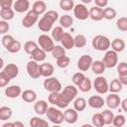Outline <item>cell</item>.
<instances>
[{
    "label": "cell",
    "instance_id": "cell-24",
    "mask_svg": "<svg viewBox=\"0 0 127 127\" xmlns=\"http://www.w3.org/2000/svg\"><path fill=\"white\" fill-rule=\"evenodd\" d=\"M21 97L25 102L32 103L37 100V93L32 89H26L21 93Z\"/></svg>",
    "mask_w": 127,
    "mask_h": 127
},
{
    "label": "cell",
    "instance_id": "cell-32",
    "mask_svg": "<svg viewBox=\"0 0 127 127\" xmlns=\"http://www.w3.org/2000/svg\"><path fill=\"white\" fill-rule=\"evenodd\" d=\"M86 107V100L83 97H77L73 101V109L75 111H83Z\"/></svg>",
    "mask_w": 127,
    "mask_h": 127
},
{
    "label": "cell",
    "instance_id": "cell-45",
    "mask_svg": "<svg viewBox=\"0 0 127 127\" xmlns=\"http://www.w3.org/2000/svg\"><path fill=\"white\" fill-rule=\"evenodd\" d=\"M125 122H126L125 116L122 115V114H118V115L114 116L113 121H112V124H113L114 127H122V126H124Z\"/></svg>",
    "mask_w": 127,
    "mask_h": 127
},
{
    "label": "cell",
    "instance_id": "cell-49",
    "mask_svg": "<svg viewBox=\"0 0 127 127\" xmlns=\"http://www.w3.org/2000/svg\"><path fill=\"white\" fill-rule=\"evenodd\" d=\"M117 71H118L119 76L127 75V64L125 62H122V63L118 64V65H117Z\"/></svg>",
    "mask_w": 127,
    "mask_h": 127
},
{
    "label": "cell",
    "instance_id": "cell-51",
    "mask_svg": "<svg viewBox=\"0 0 127 127\" xmlns=\"http://www.w3.org/2000/svg\"><path fill=\"white\" fill-rule=\"evenodd\" d=\"M10 80L11 79L3 71L0 72V87H4V86L8 85V83L10 82Z\"/></svg>",
    "mask_w": 127,
    "mask_h": 127
},
{
    "label": "cell",
    "instance_id": "cell-28",
    "mask_svg": "<svg viewBox=\"0 0 127 127\" xmlns=\"http://www.w3.org/2000/svg\"><path fill=\"white\" fill-rule=\"evenodd\" d=\"M30 126L31 127H49V123L45 119H42L38 116H35V117L31 118Z\"/></svg>",
    "mask_w": 127,
    "mask_h": 127
},
{
    "label": "cell",
    "instance_id": "cell-38",
    "mask_svg": "<svg viewBox=\"0 0 127 127\" xmlns=\"http://www.w3.org/2000/svg\"><path fill=\"white\" fill-rule=\"evenodd\" d=\"M101 115L103 117V120H104V123L105 125H110L113 121V118H114V114L111 110L109 109H106V110H103L101 112Z\"/></svg>",
    "mask_w": 127,
    "mask_h": 127
},
{
    "label": "cell",
    "instance_id": "cell-1",
    "mask_svg": "<svg viewBox=\"0 0 127 127\" xmlns=\"http://www.w3.org/2000/svg\"><path fill=\"white\" fill-rule=\"evenodd\" d=\"M59 19V13L55 10H49L38 22V28L42 32H49L52 30L54 23Z\"/></svg>",
    "mask_w": 127,
    "mask_h": 127
},
{
    "label": "cell",
    "instance_id": "cell-57",
    "mask_svg": "<svg viewBox=\"0 0 127 127\" xmlns=\"http://www.w3.org/2000/svg\"><path fill=\"white\" fill-rule=\"evenodd\" d=\"M13 123H14V127H25L24 123L21 122V121H15Z\"/></svg>",
    "mask_w": 127,
    "mask_h": 127
},
{
    "label": "cell",
    "instance_id": "cell-25",
    "mask_svg": "<svg viewBox=\"0 0 127 127\" xmlns=\"http://www.w3.org/2000/svg\"><path fill=\"white\" fill-rule=\"evenodd\" d=\"M47 109H48V102L45 101V100H38V101H35V104H34V111L39 114V115H44L46 114L47 112Z\"/></svg>",
    "mask_w": 127,
    "mask_h": 127
},
{
    "label": "cell",
    "instance_id": "cell-6",
    "mask_svg": "<svg viewBox=\"0 0 127 127\" xmlns=\"http://www.w3.org/2000/svg\"><path fill=\"white\" fill-rule=\"evenodd\" d=\"M105 66V68H112L117 65L118 64V54L113 52L112 50L106 51L103 60L101 61Z\"/></svg>",
    "mask_w": 127,
    "mask_h": 127
},
{
    "label": "cell",
    "instance_id": "cell-60",
    "mask_svg": "<svg viewBox=\"0 0 127 127\" xmlns=\"http://www.w3.org/2000/svg\"><path fill=\"white\" fill-rule=\"evenodd\" d=\"M81 127H93L91 124H83V125H81Z\"/></svg>",
    "mask_w": 127,
    "mask_h": 127
},
{
    "label": "cell",
    "instance_id": "cell-20",
    "mask_svg": "<svg viewBox=\"0 0 127 127\" xmlns=\"http://www.w3.org/2000/svg\"><path fill=\"white\" fill-rule=\"evenodd\" d=\"M21 93L22 89L19 85H10L5 88V95L9 98H17Z\"/></svg>",
    "mask_w": 127,
    "mask_h": 127
},
{
    "label": "cell",
    "instance_id": "cell-50",
    "mask_svg": "<svg viewBox=\"0 0 127 127\" xmlns=\"http://www.w3.org/2000/svg\"><path fill=\"white\" fill-rule=\"evenodd\" d=\"M14 40H15V39H14V37H13L12 35H4L3 38H2V40H1V42H2L3 47H4L5 49H7L8 46H9Z\"/></svg>",
    "mask_w": 127,
    "mask_h": 127
},
{
    "label": "cell",
    "instance_id": "cell-7",
    "mask_svg": "<svg viewBox=\"0 0 127 127\" xmlns=\"http://www.w3.org/2000/svg\"><path fill=\"white\" fill-rule=\"evenodd\" d=\"M48 100L50 103H52L60 108H65L69 104V102L63 96V94L61 92H52L49 95Z\"/></svg>",
    "mask_w": 127,
    "mask_h": 127
},
{
    "label": "cell",
    "instance_id": "cell-15",
    "mask_svg": "<svg viewBox=\"0 0 127 127\" xmlns=\"http://www.w3.org/2000/svg\"><path fill=\"white\" fill-rule=\"evenodd\" d=\"M39 69H40V74L41 76H45L47 77H51L55 71V67L52 64L50 63H43L41 64H39Z\"/></svg>",
    "mask_w": 127,
    "mask_h": 127
},
{
    "label": "cell",
    "instance_id": "cell-23",
    "mask_svg": "<svg viewBox=\"0 0 127 127\" xmlns=\"http://www.w3.org/2000/svg\"><path fill=\"white\" fill-rule=\"evenodd\" d=\"M110 46H111L112 51L118 54V53H121V52L124 51V49H125V42L121 38H116V39H114L111 42Z\"/></svg>",
    "mask_w": 127,
    "mask_h": 127
},
{
    "label": "cell",
    "instance_id": "cell-26",
    "mask_svg": "<svg viewBox=\"0 0 127 127\" xmlns=\"http://www.w3.org/2000/svg\"><path fill=\"white\" fill-rule=\"evenodd\" d=\"M46 10H47V4H46V2H44L42 0H38V1H35L33 3L32 11H34L36 14H38V15L45 14L46 13Z\"/></svg>",
    "mask_w": 127,
    "mask_h": 127
},
{
    "label": "cell",
    "instance_id": "cell-39",
    "mask_svg": "<svg viewBox=\"0 0 127 127\" xmlns=\"http://www.w3.org/2000/svg\"><path fill=\"white\" fill-rule=\"evenodd\" d=\"M52 56H53V58H55L56 60L59 59V58H62V57H64V56H65V50H64L62 46L57 45V46H55V48H54L53 51H52Z\"/></svg>",
    "mask_w": 127,
    "mask_h": 127
},
{
    "label": "cell",
    "instance_id": "cell-54",
    "mask_svg": "<svg viewBox=\"0 0 127 127\" xmlns=\"http://www.w3.org/2000/svg\"><path fill=\"white\" fill-rule=\"evenodd\" d=\"M94 3H95V6L98 7V8H104L107 6L108 4V1L107 0H94Z\"/></svg>",
    "mask_w": 127,
    "mask_h": 127
},
{
    "label": "cell",
    "instance_id": "cell-16",
    "mask_svg": "<svg viewBox=\"0 0 127 127\" xmlns=\"http://www.w3.org/2000/svg\"><path fill=\"white\" fill-rule=\"evenodd\" d=\"M87 103L90 107H92L94 109H99V108L103 107V105L105 104V100L100 95H92L88 98Z\"/></svg>",
    "mask_w": 127,
    "mask_h": 127
},
{
    "label": "cell",
    "instance_id": "cell-19",
    "mask_svg": "<svg viewBox=\"0 0 127 127\" xmlns=\"http://www.w3.org/2000/svg\"><path fill=\"white\" fill-rule=\"evenodd\" d=\"M3 72H4L10 79H12V78H15V77L19 74V67H18V65L15 64H8L4 67Z\"/></svg>",
    "mask_w": 127,
    "mask_h": 127
},
{
    "label": "cell",
    "instance_id": "cell-56",
    "mask_svg": "<svg viewBox=\"0 0 127 127\" xmlns=\"http://www.w3.org/2000/svg\"><path fill=\"white\" fill-rule=\"evenodd\" d=\"M118 80L121 82V84L124 86V85H127V75H124V76H119Z\"/></svg>",
    "mask_w": 127,
    "mask_h": 127
},
{
    "label": "cell",
    "instance_id": "cell-43",
    "mask_svg": "<svg viewBox=\"0 0 127 127\" xmlns=\"http://www.w3.org/2000/svg\"><path fill=\"white\" fill-rule=\"evenodd\" d=\"M38 44L34 41H27L24 45V50L28 55H31L36 49H38Z\"/></svg>",
    "mask_w": 127,
    "mask_h": 127
},
{
    "label": "cell",
    "instance_id": "cell-17",
    "mask_svg": "<svg viewBox=\"0 0 127 127\" xmlns=\"http://www.w3.org/2000/svg\"><path fill=\"white\" fill-rule=\"evenodd\" d=\"M63 114H64V120L66 123H69V124L75 123L77 121V119H78V113L73 108L66 109Z\"/></svg>",
    "mask_w": 127,
    "mask_h": 127
},
{
    "label": "cell",
    "instance_id": "cell-41",
    "mask_svg": "<svg viewBox=\"0 0 127 127\" xmlns=\"http://www.w3.org/2000/svg\"><path fill=\"white\" fill-rule=\"evenodd\" d=\"M116 17V11L114 8L106 7L103 9V18L106 20H113Z\"/></svg>",
    "mask_w": 127,
    "mask_h": 127
},
{
    "label": "cell",
    "instance_id": "cell-9",
    "mask_svg": "<svg viewBox=\"0 0 127 127\" xmlns=\"http://www.w3.org/2000/svg\"><path fill=\"white\" fill-rule=\"evenodd\" d=\"M73 15L76 19L78 20H86L88 17H89V14H88V9L86 8V6L82 3H79V4H76L74 5L73 7Z\"/></svg>",
    "mask_w": 127,
    "mask_h": 127
},
{
    "label": "cell",
    "instance_id": "cell-4",
    "mask_svg": "<svg viewBox=\"0 0 127 127\" xmlns=\"http://www.w3.org/2000/svg\"><path fill=\"white\" fill-rule=\"evenodd\" d=\"M46 115L48 119H50L51 122H53L55 125H60L64 121V114L61 110L57 109L56 107H48Z\"/></svg>",
    "mask_w": 127,
    "mask_h": 127
},
{
    "label": "cell",
    "instance_id": "cell-62",
    "mask_svg": "<svg viewBox=\"0 0 127 127\" xmlns=\"http://www.w3.org/2000/svg\"><path fill=\"white\" fill-rule=\"evenodd\" d=\"M53 127H62V126H60V125H54Z\"/></svg>",
    "mask_w": 127,
    "mask_h": 127
},
{
    "label": "cell",
    "instance_id": "cell-37",
    "mask_svg": "<svg viewBox=\"0 0 127 127\" xmlns=\"http://www.w3.org/2000/svg\"><path fill=\"white\" fill-rule=\"evenodd\" d=\"M78 88H79V90L80 91H82V92H88L91 88H92V83H91V80L88 78V77H84V79H83V81L77 86Z\"/></svg>",
    "mask_w": 127,
    "mask_h": 127
},
{
    "label": "cell",
    "instance_id": "cell-3",
    "mask_svg": "<svg viewBox=\"0 0 127 127\" xmlns=\"http://www.w3.org/2000/svg\"><path fill=\"white\" fill-rule=\"evenodd\" d=\"M44 87L47 91H49L51 93L52 92H61V90L63 88L61 81L57 77H54V76L47 77L44 80Z\"/></svg>",
    "mask_w": 127,
    "mask_h": 127
},
{
    "label": "cell",
    "instance_id": "cell-8",
    "mask_svg": "<svg viewBox=\"0 0 127 127\" xmlns=\"http://www.w3.org/2000/svg\"><path fill=\"white\" fill-rule=\"evenodd\" d=\"M93 88L99 94H104L108 91V82L104 76H97L93 81Z\"/></svg>",
    "mask_w": 127,
    "mask_h": 127
},
{
    "label": "cell",
    "instance_id": "cell-61",
    "mask_svg": "<svg viewBox=\"0 0 127 127\" xmlns=\"http://www.w3.org/2000/svg\"><path fill=\"white\" fill-rule=\"evenodd\" d=\"M90 0H83V3H90Z\"/></svg>",
    "mask_w": 127,
    "mask_h": 127
},
{
    "label": "cell",
    "instance_id": "cell-14",
    "mask_svg": "<svg viewBox=\"0 0 127 127\" xmlns=\"http://www.w3.org/2000/svg\"><path fill=\"white\" fill-rule=\"evenodd\" d=\"M120 102H121V99L117 93H110L109 95H107V97L105 99V103L110 109L118 108L120 105Z\"/></svg>",
    "mask_w": 127,
    "mask_h": 127
},
{
    "label": "cell",
    "instance_id": "cell-59",
    "mask_svg": "<svg viewBox=\"0 0 127 127\" xmlns=\"http://www.w3.org/2000/svg\"><path fill=\"white\" fill-rule=\"evenodd\" d=\"M3 66H4V61H3L2 58H0V69H1Z\"/></svg>",
    "mask_w": 127,
    "mask_h": 127
},
{
    "label": "cell",
    "instance_id": "cell-18",
    "mask_svg": "<svg viewBox=\"0 0 127 127\" xmlns=\"http://www.w3.org/2000/svg\"><path fill=\"white\" fill-rule=\"evenodd\" d=\"M13 8L18 13L27 12L30 8V2L28 0H16L13 3Z\"/></svg>",
    "mask_w": 127,
    "mask_h": 127
},
{
    "label": "cell",
    "instance_id": "cell-33",
    "mask_svg": "<svg viewBox=\"0 0 127 127\" xmlns=\"http://www.w3.org/2000/svg\"><path fill=\"white\" fill-rule=\"evenodd\" d=\"M60 24H61L62 28H69L73 24V19L71 16H69L67 14L63 15L60 18Z\"/></svg>",
    "mask_w": 127,
    "mask_h": 127
},
{
    "label": "cell",
    "instance_id": "cell-55",
    "mask_svg": "<svg viewBox=\"0 0 127 127\" xmlns=\"http://www.w3.org/2000/svg\"><path fill=\"white\" fill-rule=\"evenodd\" d=\"M120 105H121L122 110H123L124 112H127V99H126V98H125V99H123V100H121Z\"/></svg>",
    "mask_w": 127,
    "mask_h": 127
},
{
    "label": "cell",
    "instance_id": "cell-29",
    "mask_svg": "<svg viewBox=\"0 0 127 127\" xmlns=\"http://www.w3.org/2000/svg\"><path fill=\"white\" fill-rule=\"evenodd\" d=\"M123 85L121 84V82L118 80V78H114L113 80H111V82L108 84V90L111 93H117L119 91L122 90Z\"/></svg>",
    "mask_w": 127,
    "mask_h": 127
},
{
    "label": "cell",
    "instance_id": "cell-47",
    "mask_svg": "<svg viewBox=\"0 0 127 127\" xmlns=\"http://www.w3.org/2000/svg\"><path fill=\"white\" fill-rule=\"evenodd\" d=\"M116 27L119 31L126 32L127 31V18L126 17H121L117 20L116 22Z\"/></svg>",
    "mask_w": 127,
    "mask_h": 127
},
{
    "label": "cell",
    "instance_id": "cell-2",
    "mask_svg": "<svg viewBox=\"0 0 127 127\" xmlns=\"http://www.w3.org/2000/svg\"><path fill=\"white\" fill-rule=\"evenodd\" d=\"M110 44H111L110 40L106 36H103V35L95 36L91 42L92 48L97 50V51H101V52L108 51V49L110 48Z\"/></svg>",
    "mask_w": 127,
    "mask_h": 127
},
{
    "label": "cell",
    "instance_id": "cell-52",
    "mask_svg": "<svg viewBox=\"0 0 127 127\" xmlns=\"http://www.w3.org/2000/svg\"><path fill=\"white\" fill-rule=\"evenodd\" d=\"M9 28H10V26H9L8 22L3 21V20L0 21V34L6 35V33L9 31Z\"/></svg>",
    "mask_w": 127,
    "mask_h": 127
},
{
    "label": "cell",
    "instance_id": "cell-12",
    "mask_svg": "<svg viewBox=\"0 0 127 127\" xmlns=\"http://www.w3.org/2000/svg\"><path fill=\"white\" fill-rule=\"evenodd\" d=\"M61 93L70 103L73 99H75V97L77 95V88L74 85L69 84V85H66L65 87H64V89L61 91Z\"/></svg>",
    "mask_w": 127,
    "mask_h": 127
},
{
    "label": "cell",
    "instance_id": "cell-53",
    "mask_svg": "<svg viewBox=\"0 0 127 127\" xmlns=\"http://www.w3.org/2000/svg\"><path fill=\"white\" fill-rule=\"evenodd\" d=\"M12 0H0V7L1 9H10L13 6Z\"/></svg>",
    "mask_w": 127,
    "mask_h": 127
},
{
    "label": "cell",
    "instance_id": "cell-27",
    "mask_svg": "<svg viewBox=\"0 0 127 127\" xmlns=\"http://www.w3.org/2000/svg\"><path fill=\"white\" fill-rule=\"evenodd\" d=\"M30 57H31V60H32V61H35V62H37V63H39V62H44V61L46 60V58H47V53L44 52L41 48H38V49H36V50L30 55Z\"/></svg>",
    "mask_w": 127,
    "mask_h": 127
},
{
    "label": "cell",
    "instance_id": "cell-30",
    "mask_svg": "<svg viewBox=\"0 0 127 127\" xmlns=\"http://www.w3.org/2000/svg\"><path fill=\"white\" fill-rule=\"evenodd\" d=\"M90 67H91L93 73H95V74H101L105 70V66H104V64H103V63L101 61H94V62H92Z\"/></svg>",
    "mask_w": 127,
    "mask_h": 127
},
{
    "label": "cell",
    "instance_id": "cell-48",
    "mask_svg": "<svg viewBox=\"0 0 127 127\" xmlns=\"http://www.w3.org/2000/svg\"><path fill=\"white\" fill-rule=\"evenodd\" d=\"M84 77H85V75H84L82 72H75V73L72 75V78H71L73 85H74V86H78V85L83 81Z\"/></svg>",
    "mask_w": 127,
    "mask_h": 127
},
{
    "label": "cell",
    "instance_id": "cell-5",
    "mask_svg": "<svg viewBox=\"0 0 127 127\" xmlns=\"http://www.w3.org/2000/svg\"><path fill=\"white\" fill-rule=\"evenodd\" d=\"M38 44L41 47V49L46 53H50V52L52 53L53 49L55 48V42L53 41V39L50 36H48L46 34H43V35L39 36Z\"/></svg>",
    "mask_w": 127,
    "mask_h": 127
},
{
    "label": "cell",
    "instance_id": "cell-42",
    "mask_svg": "<svg viewBox=\"0 0 127 127\" xmlns=\"http://www.w3.org/2000/svg\"><path fill=\"white\" fill-rule=\"evenodd\" d=\"M21 48H22V46H21V43L18 41V40H14L9 46H8V48L6 49L9 53H12V54H16V53H18L20 50H21Z\"/></svg>",
    "mask_w": 127,
    "mask_h": 127
},
{
    "label": "cell",
    "instance_id": "cell-35",
    "mask_svg": "<svg viewBox=\"0 0 127 127\" xmlns=\"http://www.w3.org/2000/svg\"><path fill=\"white\" fill-rule=\"evenodd\" d=\"M91 122H92V126H95V127H103L105 125L101 113L93 114L91 117Z\"/></svg>",
    "mask_w": 127,
    "mask_h": 127
},
{
    "label": "cell",
    "instance_id": "cell-13",
    "mask_svg": "<svg viewBox=\"0 0 127 127\" xmlns=\"http://www.w3.org/2000/svg\"><path fill=\"white\" fill-rule=\"evenodd\" d=\"M27 72L30 77L32 78H39L41 76L40 69H39V64L35 61H29L27 63Z\"/></svg>",
    "mask_w": 127,
    "mask_h": 127
},
{
    "label": "cell",
    "instance_id": "cell-36",
    "mask_svg": "<svg viewBox=\"0 0 127 127\" xmlns=\"http://www.w3.org/2000/svg\"><path fill=\"white\" fill-rule=\"evenodd\" d=\"M12 116V109L8 106L0 107V120H8Z\"/></svg>",
    "mask_w": 127,
    "mask_h": 127
},
{
    "label": "cell",
    "instance_id": "cell-21",
    "mask_svg": "<svg viewBox=\"0 0 127 127\" xmlns=\"http://www.w3.org/2000/svg\"><path fill=\"white\" fill-rule=\"evenodd\" d=\"M61 43H62V47L64 50H70L74 47L73 37L69 33H64V36L61 40Z\"/></svg>",
    "mask_w": 127,
    "mask_h": 127
},
{
    "label": "cell",
    "instance_id": "cell-10",
    "mask_svg": "<svg viewBox=\"0 0 127 127\" xmlns=\"http://www.w3.org/2000/svg\"><path fill=\"white\" fill-rule=\"evenodd\" d=\"M38 20H39V15L36 14L34 11L30 10V11L26 14V16L23 18V20H22V25H23V27H25V28H31V27H33V26L38 22Z\"/></svg>",
    "mask_w": 127,
    "mask_h": 127
},
{
    "label": "cell",
    "instance_id": "cell-40",
    "mask_svg": "<svg viewBox=\"0 0 127 127\" xmlns=\"http://www.w3.org/2000/svg\"><path fill=\"white\" fill-rule=\"evenodd\" d=\"M73 43H74V47H76V48H83L86 45V38L83 35H81V34L76 35L73 38Z\"/></svg>",
    "mask_w": 127,
    "mask_h": 127
},
{
    "label": "cell",
    "instance_id": "cell-11",
    "mask_svg": "<svg viewBox=\"0 0 127 127\" xmlns=\"http://www.w3.org/2000/svg\"><path fill=\"white\" fill-rule=\"evenodd\" d=\"M93 60L89 55H82L77 61V67L81 71H87L92 64Z\"/></svg>",
    "mask_w": 127,
    "mask_h": 127
},
{
    "label": "cell",
    "instance_id": "cell-46",
    "mask_svg": "<svg viewBox=\"0 0 127 127\" xmlns=\"http://www.w3.org/2000/svg\"><path fill=\"white\" fill-rule=\"evenodd\" d=\"M69 64H70V59L68 57H66V56H64L62 58L57 59V65L59 67H61V68L67 67L69 65Z\"/></svg>",
    "mask_w": 127,
    "mask_h": 127
},
{
    "label": "cell",
    "instance_id": "cell-58",
    "mask_svg": "<svg viewBox=\"0 0 127 127\" xmlns=\"http://www.w3.org/2000/svg\"><path fill=\"white\" fill-rule=\"evenodd\" d=\"M2 127H14V123L13 122H6L2 125Z\"/></svg>",
    "mask_w": 127,
    "mask_h": 127
},
{
    "label": "cell",
    "instance_id": "cell-44",
    "mask_svg": "<svg viewBox=\"0 0 127 127\" xmlns=\"http://www.w3.org/2000/svg\"><path fill=\"white\" fill-rule=\"evenodd\" d=\"M60 7L64 11H70L74 7V2L72 0H61Z\"/></svg>",
    "mask_w": 127,
    "mask_h": 127
},
{
    "label": "cell",
    "instance_id": "cell-34",
    "mask_svg": "<svg viewBox=\"0 0 127 127\" xmlns=\"http://www.w3.org/2000/svg\"><path fill=\"white\" fill-rule=\"evenodd\" d=\"M0 17L2 18L3 21H10L14 18V10L12 8L10 9H1L0 10Z\"/></svg>",
    "mask_w": 127,
    "mask_h": 127
},
{
    "label": "cell",
    "instance_id": "cell-63",
    "mask_svg": "<svg viewBox=\"0 0 127 127\" xmlns=\"http://www.w3.org/2000/svg\"><path fill=\"white\" fill-rule=\"evenodd\" d=\"M108 127H114V126H108Z\"/></svg>",
    "mask_w": 127,
    "mask_h": 127
},
{
    "label": "cell",
    "instance_id": "cell-31",
    "mask_svg": "<svg viewBox=\"0 0 127 127\" xmlns=\"http://www.w3.org/2000/svg\"><path fill=\"white\" fill-rule=\"evenodd\" d=\"M64 36V29L61 26H57L52 30V39L54 42H61Z\"/></svg>",
    "mask_w": 127,
    "mask_h": 127
},
{
    "label": "cell",
    "instance_id": "cell-22",
    "mask_svg": "<svg viewBox=\"0 0 127 127\" xmlns=\"http://www.w3.org/2000/svg\"><path fill=\"white\" fill-rule=\"evenodd\" d=\"M88 14H89V18L93 21H100L103 19V9L98 8L96 6L91 7L88 10Z\"/></svg>",
    "mask_w": 127,
    "mask_h": 127
}]
</instances>
